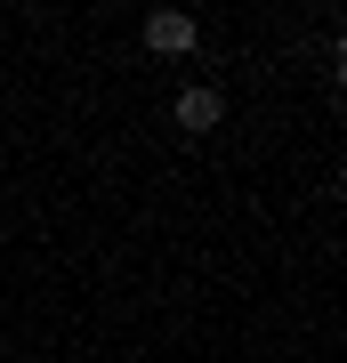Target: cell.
Returning <instances> with one entry per match:
<instances>
[{"label":"cell","instance_id":"obj_2","mask_svg":"<svg viewBox=\"0 0 347 363\" xmlns=\"http://www.w3.org/2000/svg\"><path fill=\"white\" fill-rule=\"evenodd\" d=\"M145 49H154V57H186L194 49V16L186 9H154V16H145Z\"/></svg>","mask_w":347,"mask_h":363},{"label":"cell","instance_id":"obj_1","mask_svg":"<svg viewBox=\"0 0 347 363\" xmlns=\"http://www.w3.org/2000/svg\"><path fill=\"white\" fill-rule=\"evenodd\" d=\"M219 121H226V89L194 81V89L178 97V130H186V138H202V130H219Z\"/></svg>","mask_w":347,"mask_h":363}]
</instances>
